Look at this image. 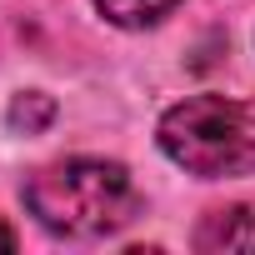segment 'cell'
Returning a JSON list of instances; mask_svg holds the SVG:
<instances>
[{
    "label": "cell",
    "instance_id": "277c9868",
    "mask_svg": "<svg viewBox=\"0 0 255 255\" xmlns=\"http://www.w3.org/2000/svg\"><path fill=\"white\" fill-rule=\"evenodd\" d=\"M175 5H180V0H95V10L110 25H120V30H145V25L165 20Z\"/></svg>",
    "mask_w": 255,
    "mask_h": 255
},
{
    "label": "cell",
    "instance_id": "8992f818",
    "mask_svg": "<svg viewBox=\"0 0 255 255\" xmlns=\"http://www.w3.org/2000/svg\"><path fill=\"white\" fill-rule=\"evenodd\" d=\"M0 250H15V230H10L5 220H0Z\"/></svg>",
    "mask_w": 255,
    "mask_h": 255
},
{
    "label": "cell",
    "instance_id": "7a4b0ae2",
    "mask_svg": "<svg viewBox=\"0 0 255 255\" xmlns=\"http://www.w3.org/2000/svg\"><path fill=\"white\" fill-rule=\"evenodd\" d=\"M155 140L180 170L200 180L255 175V100L190 95L160 115Z\"/></svg>",
    "mask_w": 255,
    "mask_h": 255
},
{
    "label": "cell",
    "instance_id": "5b68a950",
    "mask_svg": "<svg viewBox=\"0 0 255 255\" xmlns=\"http://www.w3.org/2000/svg\"><path fill=\"white\" fill-rule=\"evenodd\" d=\"M50 115H55V105L45 95H20L10 105V125H20V130H40V125H50Z\"/></svg>",
    "mask_w": 255,
    "mask_h": 255
},
{
    "label": "cell",
    "instance_id": "3957f363",
    "mask_svg": "<svg viewBox=\"0 0 255 255\" xmlns=\"http://www.w3.org/2000/svg\"><path fill=\"white\" fill-rule=\"evenodd\" d=\"M200 250H235V245H250V210L245 205H230V210H210L200 235H195Z\"/></svg>",
    "mask_w": 255,
    "mask_h": 255
},
{
    "label": "cell",
    "instance_id": "6da1fadb",
    "mask_svg": "<svg viewBox=\"0 0 255 255\" xmlns=\"http://www.w3.org/2000/svg\"><path fill=\"white\" fill-rule=\"evenodd\" d=\"M20 195H25L30 215L65 240L115 235L140 215V190L125 175V165L95 160V155H75V160L35 170Z\"/></svg>",
    "mask_w": 255,
    "mask_h": 255
}]
</instances>
